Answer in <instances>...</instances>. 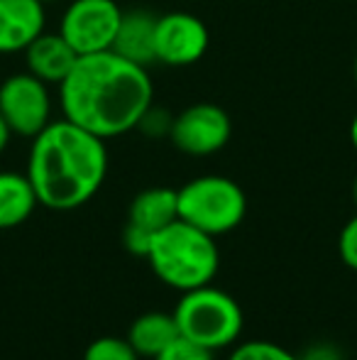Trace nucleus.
<instances>
[{"label": "nucleus", "instance_id": "1", "mask_svg": "<svg viewBox=\"0 0 357 360\" xmlns=\"http://www.w3.org/2000/svg\"><path fill=\"white\" fill-rule=\"evenodd\" d=\"M154 101L149 72L113 49L79 57L72 74L59 84L62 118L100 140L137 130Z\"/></svg>", "mask_w": 357, "mask_h": 360}, {"label": "nucleus", "instance_id": "2", "mask_svg": "<svg viewBox=\"0 0 357 360\" xmlns=\"http://www.w3.org/2000/svg\"><path fill=\"white\" fill-rule=\"evenodd\" d=\"M37 201L49 211H74L100 191L108 174L105 140L74 125L52 120L29 145L27 172Z\"/></svg>", "mask_w": 357, "mask_h": 360}, {"label": "nucleus", "instance_id": "3", "mask_svg": "<svg viewBox=\"0 0 357 360\" xmlns=\"http://www.w3.org/2000/svg\"><path fill=\"white\" fill-rule=\"evenodd\" d=\"M144 260L167 287L189 292L215 280L220 252L213 236L177 218L167 228L154 233Z\"/></svg>", "mask_w": 357, "mask_h": 360}, {"label": "nucleus", "instance_id": "4", "mask_svg": "<svg viewBox=\"0 0 357 360\" xmlns=\"http://www.w3.org/2000/svg\"><path fill=\"white\" fill-rule=\"evenodd\" d=\"M172 316L177 321L179 336L198 343L210 353L233 346L245 326L240 304L213 285L181 292Z\"/></svg>", "mask_w": 357, "mask_h": 360}, {"label": "nucleus", "instance_id": "5", "mask_svg": "<svg viewBox=\"0 0 357 360\" xmlns=\"http://www.w3.org/2000/svg\"><path fill=\"white\" fill-rule=\"evenodd\" d=\"M177 196L181 221L213 238L233 233L248 214L243 186L220 174L196 176L177 189Z\"/></svg>", "mask_w": 357, "mask_h": 360}, {"label": "nucleus", "instance_id": "6", "mask_svg": "<svg viewBox=\"0 0 357 360\" xmlns=\"http://www.w3.org/2000/svg\"><path fill=\"white\" fill-rule=\"evenodd\" d=\"M125 10L115 0H72L62 13L57 32L79 57L113 49Z\"/></svg>", "mask_w": 357, "mask_h": 360}, {"label": "nucleus", "instance_id": "7", "mask_svg": "<svg viewBox=\"0 0 357 360\" xmlns=\"http://www.w3.org/2000/svg\"><path fill=\"white\" fill-rule=\"evenodd\" d=\"M0 113L13 135L32 140L52 123L49 84L29 72L13 74L0 84Z\"/></svg>", "mask_w": 357, "mask_h": 360}, {"label": "nucleus", "instance_id": "8", "mask_svg": "<svg viewBox=\"0 0 357 360\" xmlns=\"http://www.w3.org/2000/svg\"><path fill=\"white\" fill-rule=\"evenodd\" d=\"M233 123L218 103L201 101L174 115L169 140L179 152L189 157H208L230 143Z\"/></svg>", "mask_w": 357, "mask_h": 360}, {"label": "nucleus", "instance_id": "9", "mask_svg": "<svg viewBox=\"0 0 357 360\" xmlns=\"http://www.w3.org/2000/svg\"><path fill=\"white\" fill-rule=\"evenodd\" d=\"M210 44L208 27L191 13H164L154 27V57L164 67H191L201 62Z\"/></svg>", "mask_w": 357, "mask_h": 360}, {"label": "nucleus", "instance_id": "10", "mask_svg": "<svg viewBox=\"0 0 357 360\" xmlns=\"http://www.w3.org/2000/svg\"><path fill=\"white\" fill-rule=\"evenodd\" d=\"M47 30L39 0H0V54H20Z\"/></svg>", "mask_w": 357, "mask_h": 360}, {"label": "nucleus", "instance_id": "11", "mask_svg": "<svg viewBox=\"0 0 357 360\" xmlns=\"http://www.w3.org/2000/svg\"><path fill=\"white\" fill-rule=\"evenodd\" d=\"M22 54L27 62V72L49 86L62 84L79 62V54L74 52L72 44L59 32H47V30Z\"/></svg>", "mask_w": 357, "mask_h": 360}, {"label": "nucleus", "instance_id": "12", "mask_svg": "<svg viewBox=\"0 0 357 360\" xmlns=\"http://www.w3.org/2000/svg\"><path fill=\"white\" fill-rule=\"evenodd\" d=\"M154 27H157V15L147 13V10L123 13L113 42V52L147 69L149 64L157 62V57H154Z\"/></svg>", "mask_w": 357, "mask_h": 360}, {"label": "nucleus", "instance_id": "13", "mask_svg": "<svg viewBox=\"0 0 357 360\" xmlns=\"http://www.w3.org/2000/svg\"><path fill=\"white\" fill-rule=\"evenodd\" d=\"M179 218V196L172 186H152L140 191L128 211V223L157 233Z\"/></svg>", "mask_w": 357, "mask_h": 360}, {"label": "nucleus", "instance_id": "14", "mask_svg": "<svg viewBox=\"0 0 357 360\" xmlns=\"http://www.w3.org/2000/svg\"><path fill=\"white\" fill-rule=\"evenodd\" d=\"M37 206V194L27 174L0 172V231L22 226Z\"/></svg>", "mask_w": 357, "mask_h": 360}, {"label": "nucleus", "instance_id": "15", "mask_svg": "<svg viewBox=\"0 0 357 360\" xmlns=\"http://www.w3.org/2000/svg\"><path fill=\"white\" fill-rule=\"evenodd\" d=\"M179 336L177 321L172 314L164 311H147L133 321L128 331L130 346L137 351L140 358H157L174 338Z\"/></svg>", "mask_w": 357, "mask_h": 360}, {"label": "nucleus", "instance_id": "16", "mask_svg": "<svg viewBox=\"0 0 357 360\" xmlns=\"http://www.w3.org/2000/svg\"><path fill=\"white\" fill-rule=\"evenodd\" d=\"M83 360H140L137 351L130 346L128 338L100 336L83 351Z\"/></svg>", "mask_w": 357, "mask_h": 360}, {"label": "nucleus", "instance_id": "17", "mask_svg": "<svg viewBox=\"0 0 357 360\" xmlns=\"http://www.w3.org/2000/svg\"><path fill=\"white\" fill-rule=\"evenodd\" d=\"M228 360H299L289 348L271 341H245L233 348Z\"/></svg>", "mask_w": 357, "mask_h": 360}, {"label": "nucleus", "instance_id": "18", "mask_svg": "<svg viewBox=\"0 0 357 360\" xmlns=\"http://www.w3.org/2000/svg\"><path fill=\"white\" fill-rule=\"evenodd\" d=\"M154 360H213V353L201 348L198 343L177 336Z\"/></svg>", "mask_w": 357, "mask_h": 360}, {"label": "nucleus", "instance_id": "19", "mask_svg": "<svg viewBox=\"0 0 357 360\" xmlns=\"http://www.w3.org/2000/svg\"><path fill=\"white\" fill-rule=\"evenodd\" d=\"M172 123H174V115L167 113V110H157L154 105H149L147 113L142 115V120L137 123V130L144 133L147 138H169V130H172Z\"/></svg>", "mask_w": 357, "mask_h": 360}, {"label": "nucleus", "instance_id": "20", "mask_svg": "<svg viewBox=\"0 0 357 360\" xmlns=\"http://www.w3.org/2000/svg\"><path fill=\"white\" fill-rule=\"evenodd\" d=\"M338 252H340V260H343L350 270L357 272V214L350 218L343 226V231H340Z\"/></svg>", "mask_w": 357, "mask_h": 360}, {"label": "nucleus", "instance_id": "21", "mask_svg": "<svg viewBox=\"0 0 357 360\" xmlns=\"http://www.w3.org/2000/svg\"><path fill=\"white\" fill-rule=\"evenodd\" d=\"M152 236L154 233L144 231V228L135 226V223H128L123 231V245L130 255L135 257H147L149 245H152Z\"/></svg>", "mask_w": 357, "mask_h": 360}, {"label": "nucleus", "instance_id": "22", "mask_svg": "<svg viewBox=\"0 0 357 360\" xmlns=\"http://www.w3.org/2000/svg\"><path fill=\"white\" fill-rule=\"evenodd\" d=\"M299 360H343V353L333 343H316L304 356H299Z\"/></svg>", "mask_w": 357, "mask_h": 360}, {"label": "nucleus", "instance_id": "23", "mask_svg": "<svg viewBox=\"0 0 357 360\" xmlns=\"http://www.w3.org/2000/svg\"><path fill=\"white\" fill-rule=\"evenodd\" d=\"M10 138H13V130H10V125L5 123L3 113H0V155H3V152L8 150V145H10Z\"/></svg>", "mask_w": 357, "mask_h": 360}, {"label": "nucleus", "instance_id": "24", "mask_svg": "<svg viewBox=\"0 0 357 360\" xmlns=\"http://www.w3.org/2000/svg\"><path fill=\"white\" fill-rule=\"evenodd\" d=\"M350 145H353L357 152V110H355L353 120H350Z\"/></svg>", "mask_w": 357, "mask_h": 360}, {"label": "nucleus", "instance_id": "25", "mask_svg": "<svg viewBox=\"0 0 357 360\" xmlns=\"http://www.w3.org/2000/svg\"><path fill=\"white\" fill-rule=\"evenodd\" d=\"M353 199H355V206H357V176H355V184H353Z\"/></svg>", "mask_w": 357, "mask_h": 360}, {"label": "nucleus", "instance_id": "26", "mask_svg": "<svg viewBox=\"0 0 357 360\" xmlns=\"http://www.w3.org/2000/svg\"><path fill=\"white\" fill-rule=\"evenodd\" d=\"M353 74H355V86H357V54H355V64H353Z\"/></svg>", "mask_w": 357, "mask_h": 360}, {"label": "nucleus", "instance_id": "27", "mask_svg": "<svg viewBox=\"0 0 357 360\" xmlns=\"http://www.w3.org/2000/svg\"><path fill=\"white\" fill-rule=\"evenodd\" d=\"M39 3H44V5H49V3H62V0H39Z\"/></svg>", "mask_w": 357, "mask_h": 360}]
</instances>
